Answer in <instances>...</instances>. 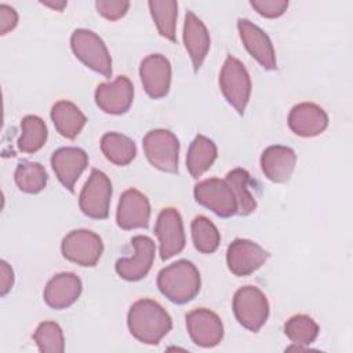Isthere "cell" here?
<instances>
[{"label":"cell","mask_w":353,"mask_h":353,"mask_svg":"<svg viewBox=\"0 0 353 353\" xmlns=\"http://www.w3.org/2000/svg\"><path fill=\"white\" fill-rule=\"evenodd\" d=\"M22 134L18 139V149L22 153H36L47 141V125L39 116L28 114L21 121Z\"/></svg>","instance_id":"obj_27"},{"label":"cell","mask_w":353,"mask_h":353,"mask_svg":"<svg viewBox=\"0 0 353 353\" xmlns=\"http://www.w3.org/2000/svg\"><path fill=\"white\" fill-rule=\"evenodd\" d=\"M112 199V183L108 175L94 168L81 189L79 205L84 215L92 219H106Z\"/></svg>","instance_id":"obj_7"},{"label":"cell","mask_w":353,"mask_h":353,"mask_svg":"<svg viewBox=\"0 0 353 353\" xmlns=\"http://www.w3.org/2000/svg\"><path fill=\"white\" fill-rule=\"evenodd\" d=\"M317 323L307 314H295L284 324V332L288 339L298 346H307L313 343L319 335Z\"/></svg>","instance_id":"obj_31"},{"label":"cell","mask_w":353,"mask_h":353,"mask_svg":"<svg viewBox=\"0 0 353 353\" xmlns=\"http://www.w3.org/2000/svg\"><path fill=\"white\" fill-rule=\"evenodd\" d=\"M101 150L116 165L130 164L137 154L134 141L119 132H106L101 139Z\"/></svg>","instance_id":"obj_25"},{"label":"cell","mask_w":353,"mask_h":353,"mask_svg":"<svg viewBox=\"0 0 353 353\" xmlns=\"http://www.w3.org/2000/svg\"><path fill=\"white\" fill-rule=\"evenodd\" d=\"M150 219V204L148 197L131 188L127 189L119 201L116 221L119 228L124 230L131 229H146Z\"/></svg>","instance_id":"obj_16"},{"label":"cell","mask_w":353,"mask_h":353,"mask_svg":"<svg viewBox=\"0 0 353 353\" xmlns=\"http://www.w3.org/2000/svg\"><path fill=\"white\" fill-rule=\"evenodd\" d=\"M219 87L225 99L239 114H243L251 95V79L241 61L232 55L226 57L219 74Z\"/></svg>","instance_id":"obj_4"},{"label":"cell","mask_w":353,"mask_h":353,"mask_svg":"<svg viewBox=\"0 0 353 353\" xmlns=\"http://www.w3.org/2000/svg\"><path fill=\"white\" fill-rule=\"evenodd\" d=\"M192 240L194 248L203 254H212L218 250L221 234L216 226L204 215H197L192 221Z\"/></svg>","instance_id":"obj_30"},{"label":"cell","mask_w":353,"mask_h":353,"mask_svg":"<svg viewBox=\"0 0 353 353\" xmlns=\"http://www.w3.org/2000/svg\"><path fill=\"white\" fill-rule=\"evenodd\" d=\"M127 324L131 335L146 345H157L172 328V320L165 309L148 298L131 305Z\"/></svg>","instance_id":"obj_1"},{"label":"cell","mask_w":353,"mask_h":353,"mask_svg":"<svg viewBox=\"0 0 353 353\" xmlns=\"http://www.w3.org/2000/svg\"><path fill=\"white\" fill-rule=\"evenodd\" d=\"M269 258V252L258 243L247 239H236L226 251L229 270L239 277L258 270Z\"/></svg>","instance_id":"obj_11"},{"label":"cell","mask_w":353,"mask_h":353,"mask_svg":"<svg viewBox=\"0 0 353 353\" xmlns=\"http://www.w3.org/2000/svg\"><path fill=\"white\" fill-rule=\"evenodd\" d=\"M154 233L160 243V258L167 261L176 254H181L185 248V232L182 216L175 208H164L160 211Z\"/></svg>","instance_id":"obj_10"},{"label":"cell","mask_w":353,"mask_h":353,"mask_svg":"<svg viewBox=\"0 0 353 353\" xmlns=\"http://www.w3.org/2000/svg\"><path fill=\"white\" fill-rule=\"evenodd\" d=\"M134 99V85L125 76H119L110 83H101L95 90L97 106L109 114L125 113Z\"/></svg>","instance_id":"obj_14"},{"label":"cell","mask_w":353,"mask_h":353,"mask_svg":"<svg viewBox=\"0 0 353 353\" xmlns=\"http://www.w3.org/2000/svg\"><path fill=\"white\" fill-rule=\"evenodd\" d=\"M216 153V145L210 138L197 135L192 141L186 154V167L189 174L193 178L201 176L214 164Z\"/></svg>","instance_id":"obj_24"},{"label":"cell","mask_w":353,"mask_h":353,"mask_svg":"<svg viewBox=\"0 0 353 353\" xmlns=\"http://www.w3.org/2000/svg\"><path fill=\"white\" fill-rule=\"evenodd\" d=\"M210 43V33L203 21L193 11H186L183 23V44L192 59L194 72L201 68L208 54Z\"/></svg>","instance_id":"obj_22"},{"label":"cell","mask_w":353,"mask_h":353,"mask_svg":"<svg viewBox=\"0 0 353 353\" xmlns=\"http://www.w3.org/2000/svg\"><path fill=\"white\" fill-rule=\"evenodd\" d=\"M225 181L236 197L237 214L245 216L254 212L256 208V200L250 192V174L243 168H234L226 174Z\"/></svg>","instance_id":"obj_26"},{"label":"cell","mask_w":353,"mask_h":353,"mask_svg":"<svg viewBox=\"0 0 353 353\" xmlns=\"http://www.w3.org/2000/svg\"><path fill=\"white\" fill-rule=\"evenodd\" d=\"M14 178L17 186L22 192L36 194L46 188L48 175L46 172V168L40 163L21 161L15 170Z\"/></svg>","instance_id":"obj_29"},{"label":"cell","mask_w":353,"mask_h":353,"mask_svg":"<svg viewBox=\"0 0 353 353\" xmlns=\"http://www.w3.org/2000/svg\"><path fill=\"white\" fill-rule=\"evenodd\" d=\"M62 255L80 266H95L103 252L101 237L87 229L69 232L61 244Z\"/></svg>","instance_id":"obj_8"},{"label":"cell","mask_w":353,"mask_h":353,"mask_svg":"<svg viewBox=\"0 0 353 353\" xmlns=\"http://www.w3.org/2000/svg\"><path fill=\"white\" fill-rule=\"evenodd\" d=\"M142 145L149 163L154 168L170 174L178 172L179 141L170 130L157 128L149 131L143 137Z\"/></svg>","instance_id":"obj_6"},{"label":"cell","mask_w":353,"mask_h":353,"mask_svg":"<svg viewBox=\"0 0 353 353\" xmlns=\"http://www.w3.org/2000/svg\"><path fill=\"white\" fill-rule=\"evenodd\" d=\"M88 165L87 153L76 146L57 149L51 156V167L58 181L70 192H74V183Z\"/></svg>","instance_id":"obj_17"},{"label":"cell","mask_w":353,"mask_h":353,"mask_svg":"<svg viewBox=\"0 0 353 353\" xmlns=\"http://www.w3.org/2000/svg\"><path fill=\"white\" fill-rule=\"evenodd\" d=\"M0 295L6 296L14 285V272L4 259L0 261Z\"/></svg>","instance_id":"obj_36"},{"label":"cell","mask_w":353,"mask_h":353,"mask_svg":"<svg viewBox=\"0 0 353 353\" xmlns=\"http://www.w3.org/2000/svg\"><path fill=\"white\" fill-rule=\"evenodd\" d=\"M148 6L159 33L164 39L175 41L178 3L174 0H152Z\"/></svg>","instance_id":"obj_28"},{"label":"cell","mask_w":353,"mask_h":353,"mask_svg":"<svg viewBox=\"0 0 353 353\" xmlns=\"http://www.w3.org/2000/svg\"><path fill=\"white\" fill-rule=\"evenodd\" d=\"M41 4L57 11H62L66 7V1H41Z\"/></svg>","instance_id":"obj_37"},{"label":"cell","mask_w":353,"mask_h":353,"mask_svg":"<svg viewBox=\"0 0 353 353\" xmlns=\"http://www.w3.org/2000/svg\"><path fill=\"white\" fill-rule=\"evenodd\" d=\"M73 54L90 69L102 74L112 76V58L103 40L88 29H76L70 36Z\"/></svg>","instance_id":"obj_3"},{"label":"cell","mask_w":353,"mask_h":353,"mask_svg":"<svg viewBox=\"0 0 353 353\" xmlns=\"http://www.w3.org/2000/svg\"><path fill=\"white\" fill-rule=\"evenodd\" d=\"M83 284L79 276L70 272L55 274L44 288L46 303L57 310L72 306L80 296Z\"/></svg>","instance_id":"obj_20"},{"label":"cell","mask_w":353,"mask_h":353,"mask_svg":"<svg viewBox=\"0 0 353 353\" xmlns=\"http://www.w3.org/2000/svg\"><path fill=\"white\" fill-rule=\"evenodd\" d=\"M240 39L247 51L259 62L266 70H274L277 68L276 54L269 36L251 21L240 18L237 21Z\"/></svg>","instance_id":"obj_18"},{"label":"cell","mask_w":353,"mask_h":353,"mask_svg":"<svg viewBox=\"0 0 353 353\" xmlns=\"http://www.w3.org/2000/svg\"><path fill=\"white\" fill-rule=\"evenodd\" d=\"M194 199L221 218L237 214L236 197L225 179L208 178L194 186Z\"/></svg>","instance_id":"obj_9"},{"label":"cell","mask_w":353,"mask_h":353,"mask_svg":"<svg viewBox=\"0 0 353 353\" xmlns=\"http://www.w3.org/2000/svg\"><path fill=\"white\" fill-rule=\"evenodd\" d=\"M18 23V14L17 11L7 6L0 4V34H6L12 30Z\"/></svg>","instance_id":"obj_35"},{"label":"cell","mask_w":353,"mask_h":353,"mask_svg":"<svg viewBox=\"0 0 353 353\" xmlns=\"http://www.w3.org/2000/svg\"><path fill=\"white\" fill-rule=\"evenodd\" d=\"M296 164L294 149L283 145H272L262 152L261 168L265 176L274 183L290 181Z\"/></svg>","instance_id":"obj_21"},{"label":"cell","mask_w":353,"mask_h":353,"mask_svg":"<svg viewBox=\"0 0 353 353\" xmlns=\"http://www.w3.org/2000/svg\"><path fill=\"white\" fill-rule=\"evenodd\" d=\"M134 247V255L130 258L117 259L114 269L116 273L127 281H138L143 279L153 263L156 245L148 236H134L131 240Z\"/></svg>","instance_id":"obj_12"},{"label":"cell","mask_w":353,"mask_h":353,"mask_svg":"<svg viewBox=\"0 0 353 353\" xmlns=\"http://www.w3.org/2000/svg\"><path fill=\"white\" fill-rule=\"evenodd\" d=\"M95 7L98 12L109 19V21H117L123 18L128 8H130V1L125 0H98L95 1Z\"/></svg>","instance_id":"obj_33"},{"label":"cell","mask_w":353,"mask_h":353,"mask_svg":"<svg viewBox=\"0 0 353 353\" xmlns=\"http://www.w3.org/2000/svg\"><path fill=\"white\" fill-rule=\"evenodd\" d=\"M288 127L299 137L312 138L325 131L328 127V116L319 105L302 102L290 110Z\"/></svg>","instance_id":"obj_19"},{"label":"cell","mask_w":353,"mask_h":353,"mask_svg":"<svg viewBox=\"0 0 353 353\" xmlns=\"http://www.w3.org/2000/svg\"><path fill=\"white\" fill-rule=\"evenodd\" d=\"M233 312L244 328L258 332L269 317V302L258 287L244 285L233 296Z\"/></svg>","instance_id":"obj_5"},{"label":"cell","mask_w":353,"mask_h":353,"mask_svg":"<svg viewBox=\"0 0 353 353\" xmlns=\"http://www.w3.org/2000/svg\"><path fill=\"white\" fill-rule=\"evenodd\" d=\"M51 120L55 130L68 139H74L85 125V116L70 101H58L51 108Z\"/></svg>","instance_id":"obj_23"},{"label":"cell","mask_w":353,"mask_h":353,"mask_svg":"<svg viewBox=\"0 0 353 353\" xmlns=\"http://www.w3.org/2000/svg\"><path fill=\"white\" fill-rule=\"evenodd\" d=\"M250 4L259 15L265 18H279L288 8L287 0H252Z\"/></svg>","instance_id":"obj_34"},{"label":"cell","mask_w":353,"mask_h":353,"mask_svg":"<svg viewBox=\"0 0 353 353\" xmlns=\"http://www.w3.org/2000/svg\"><path fill=\"white\" fill-rule=\"evenodd\" d=\"M157 287L168 301L183 305L199 294L201 287L200 273L190 261L181 259L159 272Z\"/></svg>","instance_id":"obj_2"},{"label":"cell","mask_w":353,"mask_h":353,"mask_svg":"<svg viewBox=\"0 0 353 353\" xmlns=\"http://www.w3.org/2000/svg\"><path fill=\"white\" fill-rule=\"evenodd\" d=\"M139 76L146 94L159 99L168 94L171 84V63L161 54L145 57L139 66Z\"/></svg>","instance_id":"obj_15"},{"label":"cell","mask_w":353,"mask_h":353,"mask_svg":"<svg viewBox=\"0 0 353 353\" xmlns=\"http://www.w3.org/2000/svg\"><path fill=\"white\" fill-rule=\"evenodd\" d=\"M186 330L197 346L214 347L223 338V324L216 313L199 307L186 314Z\"/></svg>","instance_id":"obj_13"},{"label":"cell","mask_w":353,"mask_h":353,"mask_svg":"<svg viewBox=\"0 0 353 353\" xmlns=\"http://www.w3.org/2000/svg\"><path fill=\"white\" fill-rule=\"evenodd\" d=\"M33 339L40 352L44 353H62L65 350L63 332L55 321H43L37 325Z\"/></svg>","instance_id":"obj_32"}]
</instances>
